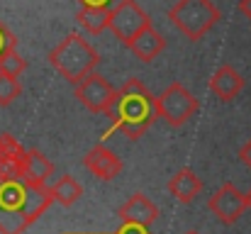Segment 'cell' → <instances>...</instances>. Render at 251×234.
Segmentation results:
<instances>
[{
    "label": "cell",
    "mask_w": 251,
    "mask_h": 234,
    "mask_svg": "<svg viewBox=\"0 0 251 234\" xmlns=\"http://www.w3.org/2000/svg\"><path fill=\"white\" fill-rule=\"evenodd\" d=\"M220 10L215 7L212 0H178L171 10H168V20L171 25L188 37L190 42L202 39L217 22H220Z\"/></svg>",
    "instance_id": "4"
},
{
    "label": "cell",
    "mask_w": 251,
    "mask_h": 234,
    "mask_svg": "<svg viewBox=\"0 0 251 234\" xmlns=\"http://www.w3.org/2000/svg\"><path fill=\"white\" fill-rule=\"evenodd\" d=\"M54 176V163L42 154L39 149L27 152V166H25V183L32 185H49V178Z\"/></svg>",
    "instance_id": "15"
},
{
    "label": "cell",
    "mask_w": 251,
    "mask_h": 234,
    "mask_svg": "<svg viewBox=\"0 0 251 234\" xmlns=\"http://www.w3.org/2000/svg\"><path fill=\"white\" fill-rule=\"evenodd\" d=\"M117 217L120 222H132V225H154L159 220V208L142 193H134L120 210H117Z\"/></svg>",
    "instance_id": "12"
},
{
    "label": "cell",
    "mask_w": 251,
    "mask_h": 234,
    "mask_svg": "<svg viewBox=\"0 0 251 234\" xmlns=\"http://www.w3.org/2000/svg\"><path fill=\"white\" fill-rule=\"evenodd\" d=\"M25 71H27V61L17 54V49H12L10 54L2 56V61H0V74H2V76L20 78Z\"/></svg>",
    "instance_id": "18"
},
{
    "label": "cell",
    "mask_w": 251,
    "mask_h": 234,
    "mask_svg": "<svg viewBox=\"0 0 251 234\" xmlns=\"http://www.w3.org/2000/svg\"><path fill=\"white\" fill-rule=\"evenodd\" d=\"M207 208L210 212L215 215L217 222L222 225H234L249 208H247V193H242L234 183H225L220 185L210 200H207Z\"/></svg>",
    "instance_id": "7"
},
{
    "label": "cell",
    "mask_w": 251,
    "mask_h": 234,
    "mask_svg": "<svg viewBox=\"0 0 251 234\" xmlns=\"http://www.w3.org/2000/svg\"><path fill=\"white\" fill-rule=\"evenodd\" d=\"M168 190H171V195H173L180 205H188V203H193V200L200 195L202 181H200V176H198L193 168H180V171H176V173L171 176Z\"/></svg>",
    "instance_id": "13"
},
{
    "label": "cell",
    "mask_w": 251,
    "mask_h": 234,
    "mask_svg": "<svg viewBox=\"0 0 251 234\" xmlns=\"http://www.w3.org/2000/svg\"><path fill=\"white\" fill-rule=\"evenodd\" d=\"M12 49H17V37L0 22V61H2V56L10 54Z\"/></svg>",
    "instance_id": "20"
},
{
    "label": "cell",
    "mask_w": 251,
    "mask_h": 234,
    "mask_svg": "<svg viewBox=\"0 0 251 234\" xmlns=\"http://www.w3.org/2000/svg\"><path fill=\"white\" fill-rule=\"evenodd\" d=\"M244 90V76L232 66V64H222L217 66V71L210 78V93L225 103L234 100L239 93Z\"/></svg>",
    "instance_id": "11"
},
{
    "label": "cell",
    "mask_w": 251,
    "mask_h": 234,
    "mask_svg": "<svg viewBox=\"0 0 251 234\" xmlns=\"http://www.w3.org/2000/svg\"><path fill=\"white\" fill-rule=\"evenodd\" d=\"M247 208H249V210H251V188H249V190H247Z\"/></svg>",
    "instance_id": "25"
},
{
    "label": "cell",
    "mask_w": 251,
    "mask_h": 234,
    "mask_svg": "<svg viewBox=\"0 0 251 234\" xmlns=\"http://www.w3.org/2000/svg\"><path fill=\"white\" fill-rule=\"evenodd\" d=\"M149 25H151L149 12H144L134 0H117V5L110 10V32L125 47H129V42Z\"/></svg>",
    "instance_id": "6"
},
{
    "label": "cell",
    "mask_w": 251,
    "mask_h": 234,
    "mask_svg": "<svg viewBox=\"0 0 251 234\" xmlns=\"http://www.w3.org/2000/svg\"><path fill=\"white\" fill-rule=\"evenodd\" d=\"M100 56L98 52L85 42L78 32L66 34L51 52H49V64L66 78L69 83L78 85L83 78H88L90 74H95Z\"/></svg>",
    "instance_id": "3"
},
{
    "label": "cell",
    "mask_w": 251,
    "mask_h": 234,
    "mask_svg": "<svg viewBox=\"0 0 251 234\" xmlns=\"http://www.w3.org/2000/svg\"><path fill=\"white\" fill-rule=\"evenodd\" d=\"M51 188V195H54V203H59V205H64V208H71L81 195H83V185L74 178V176H61L54 185H49Z\"/></svg>",
    "instance_id": "16"
},
{
    "label": "cell",
    "mask_w": 251,
    "mask_h": 234,
    "mask_svg": "<svg viewBox=\"0 0 251 234\" xmlns=\"http://www.w3.org/2000/svg\"><path fill=\"white\" fill-rule=\"evenodd\" d=\"M239 161H242L247 168H251V139L239 149Z\"/></svg>",
    "instance_id": "23"
},
{
    "label": "cell",
    "mask_w": 251,
    "mask_h": 234,
    "mask_svg": "<svg viewBox=\"0 0 251 234\" xmlns=\"http://www.w3.org/2000/svg\"><path fill=\"white\" fill-rule=\"evenodd\" d=\"M117 90L112 88V83L107 78H102L100 74H90L88 78H83L78 85H76V100L83 105L85 110L90 112H102L107 115L112 100H115Z\"/></svg>",
    "instance_id": "8"
},
{
    "label": "cell",
    "mask_w": 251,
    "mask_h": 234,
    "mask_svg": "<svg viewBox=\"0 0 251 234\" xmlns=\"http://www.w3.org/2000/svg\"><path fill=\"white\" fill-rule=\"evenodd\" d=\"M76 20L90 34H100L102 29H110V10L107 7H81Z\"/></svg>",
    "instance_id": "17"
},
{
    "label": "cell",
    "mask_w": 251,
    "mask_h": 234,
    "mask_svg": "<svg viewBox=\"0 0 251 234\" xmlns=\"http://www.w3.org/2000/svg\"><path fill=\"white\" fill-rule=\"evenodd\" d=\"M127 49H129L137 59H142V61H147V64H149V61H154V59L166 49V39L154 29V25H149L144 32H139V34L129 42V47H127Z\"/></svg>",
    "instance_id": "14"
},
{
    "label": "cell",
    "mask_w": 251,
    "mask_h": 234,
    "mask_svg": "<svg viewBox=\"0 0 251 234\" xmlns=\"http://www.w3.org/2000/svg\"><path fill=\"white\" fill-rule=\"evenodd\" d=\"M54 203L49 185L0 181V234H22Z\"/></svg>",
    "instance_id": "1"
},
{
    "label": "cell",
    "mask_w": 251,
    "mask_h": 234,
    "mask_svg": "<svg viewBox=\"0 0 251 234\" xmlns=\"http://www.w3.org/2000/svg\"><path fill=\"white\" fill-rule=\"evenodd\" d=\"M110 234H151V232H149V227H144V225L120 222V230H117V232H110Z\"/></svg>",
    "instance_id": "21"
},
{
    "label": "cell",
    "mask_w": 251,
    "mask_h": 234,
    "mask_svg": "<svg viewBox=\"0 0 251 234\" xmlns=\"http://www.w3.org/2000/svg\"><path fill=\"white\" fill-rule=\"evenodd\" d=\"M85 168H90V173L100 181H115L122 173V158L107 147H93L88 154L83 156Z\"/></svg>",
    "instance_id": "10"
},
{
    "label": "cell",
    "mask_w": 251,
    "mask_h": 234,
    "mask_svg": "<svg viewBox=\"0 0 251 234\" xmlns=\"http://www.w3.org/2000/svg\"><path fill=\"white\" fill-rule=\"evenodd\" d=\"M156 117H159L156 95H151V90L139 78H129L117 90L107 110V120L112 130L125 134L127 139H139L154 125Z\"/></svg>",
    "instance_id": "2"
},
{
    "label": "cell",
    "mask_w": 251,
    "mask_h": 234,
    "mask_svg": "<svg viewBox=\"0 0 251 234\" xmlns=\"http://www.w3.org/2000/svg\"><path fill=\"white\" fill-rule=\"evenodd\" d=\"M27 152L12 134H0V181H25Z\"/></svg>",
    "instance_id": "9"
},
{
    "label": "cell",
    "mask_w": 251,
    "mask_h": 234,
    "mask_svg": "<svg viewBox=\"0 0 251 234\" xmlns=\"http://www.w3.org/2000/svg\"><path fill=\"white\" fill-rule=\"evenodd\" d=\"M198 100L193 98V93L180 85V83H171L161 95H156V110L159 117L166 120L171 127H180L185 125L195 112H198Z\"/></svg>",
    "instance_id": "5"
},
{
    "label": "cell",
    "mask_w": 251,
    "mask_h": 234,
    "mask_svg": "<svg viewBox=\"0 0 251 234\" xmlns=\"http://www.w3.org/2000/svg\"><path fill=\"white\" fill-rule=\"evenodd\" d=\"M20 93H22V85H20L17 78L2 76V74H0V107L12 105V103L20 98Z\"/></svg>",
    "instance_id": "19"
},
{
    "label": "cell",
    "mask_w": 251,
    "mask_h": 234,
    "mask_svg": "<svg viewBox=\"0 0 251 234\" xmlns=\"http://www.w3.org/2000/svg\"><path fill=\"white\" fill-rule=\"evenodd\" d=\"M78 2H81V7H107V10H112L117 5V0H78Z\"/></svg>",
    "instance_id": "22"
},
{
    "label": "cell",
    "mask_w": 251,
    "mask_h": 234,
    "mask_svg": "<svg viewBox=\"0 0 251 234\" xmlns=\"http://www.w3.org/2000/svg\"><path fill=\"white\" fill-rule=\"evenodd\" d=\"M185 234H198V232H193V230H190V232H185Z\"/></svg>",
    "instance_id": "26"
},
{
    "label": "cell",
    "mask_w": 251,
    "mask_h": 234,
    "mask_svg": "<svg viewBox=\"0 0 251 234\" xmlns=\"http://www.w3.org/2000/svg\"><path fill=\"white\" fill-rule=\"evenodd\" d=\"M239 12L251 22V0H239Z\"/></svg>",
    "instance_id": "24"
}]
</instances>
